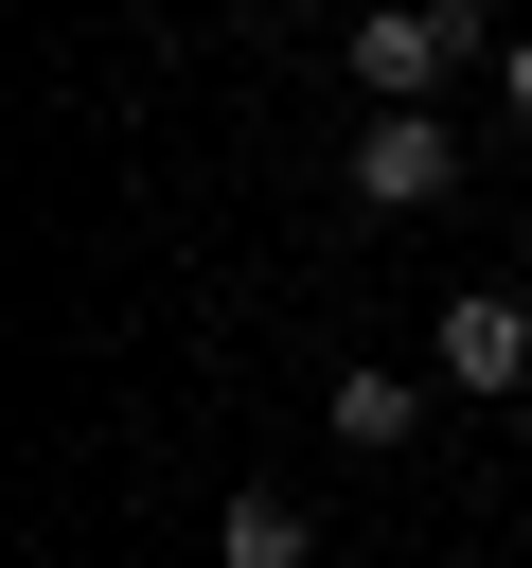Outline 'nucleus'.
<instances>
[{
  "mask_svg": "<svg viewBox=\"0 0 532 568\" xmlns=\"http://www.w3.org/2000/svg\"><path fill=\"white\" fill-rule=\"evenodd\" d=\"M319 408H337V444H372V462H390V444L426 426V390H408V373H337Z\"/></svg>",
  "mask_w": 532,
  "mask_h": 568,
  "instance_id": "39448f33",
  "label": "nucleus"
},
{
  "mask_svg": "<svg viewBox=\"0 0 532 568\" xmlns=\"http://www.w3.org/2000/svg\"><path fill=\"white\" fill-rule=\"evenodd\" d=\"M337 53H355V89H372V106H426V89L479 53V0H390V18H355Z\"/></svg>",
  "mask_w": 532,
  "mask_h": 568,
  "instance_id": "f257e3e1",
  "label": "nucleus"
},
{
  "mask_svg": "<svg viewBox=\"0 0 532 568\" xmlns=\"http://www.w3.org/2000/svg\"><path fill=\"white\" fill-rule=\"evenodd\" d=\"M443 178H461L443 106H372V124H355V213H426Z\"/></svg>",
  "mask_w": 532,
  "mask_h": 568,
  "instance_id": "f03ea898",
  "label": "nucleus"
},
{
  "mask_svg": "<svg viewBox=\"0 0 532 568\" xmlns=\"http://www.w3.org/2000/svg\"><path fill=\"white\" fill-rule=\"evenodd\" d=\"M497 106H514V142H532V18L497 36Z\"/></svg>",
  "mask_w": 532,
  "mask_h": 568,
  "instance_id": "423d86ee",
  "label": "nucleus"
},
{
  "mask_svg": "<svg viewBox=\"0 0 532 568\" xmlns=\"http://www.w3.org/2000/svg\"><path fill=\"white\" fill-rule=\"evenodd\" d=\"M426 355H443V390H532V302L514 284H461Z\"/></svg>",
  "mask_w": 532,
  "mask_h": 568,
  "instance_id": "7ed1b4c3",
  "label": "nucleus"
},
{
  "mask_svg": "<svg viewBox=\"0 0 532 568\" xmlns=\"http://www.w3.org/2000/svg\"><path fill=\"white\" fill-rule=\"evenodd\" d=\"M213 550H231V568H301V550H319V515H301V497H266V479H248V497H231V515H213Z\"/></svg>",
  "mask_w": 532,
  "mask_h": 568,
  "instance_id": "20e7f679",
  "label": "nucleus"
}]
</instances>
